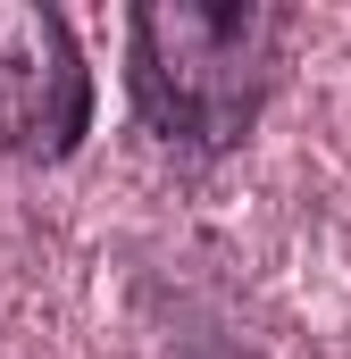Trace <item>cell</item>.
Listing matches in <instances>:
<instances>
[{"mask_svg":"<svg viewBox=\"0 0 351 359\" xmlns=\"http://www.w3.org/2000/svg\"><path fill=\"white\" fill-rule=\"evenodd\" d=\"M92 109H100V84L67 8L51 0L0 8V159L67 168L92 134Z\"/></svg>","mask_w":351,"mask_h":359,"instance_id":"cell-2","label":"cell"},{"mask_svg":"<svg viewBox=\"0 0 351 359\" xmlns=\"http://www.w3.org/2000/svg\"><path fill=\"white\" fill-rule=\"evenodd\" d=\"M293 25L301 17L284 0H143L126 17L134 126L184 168L243 151L284 92Z\"/></svg>","mask_w":351,"mask_h":359,"instance_id":"cell-1","label":"cell"}]
</instances>
